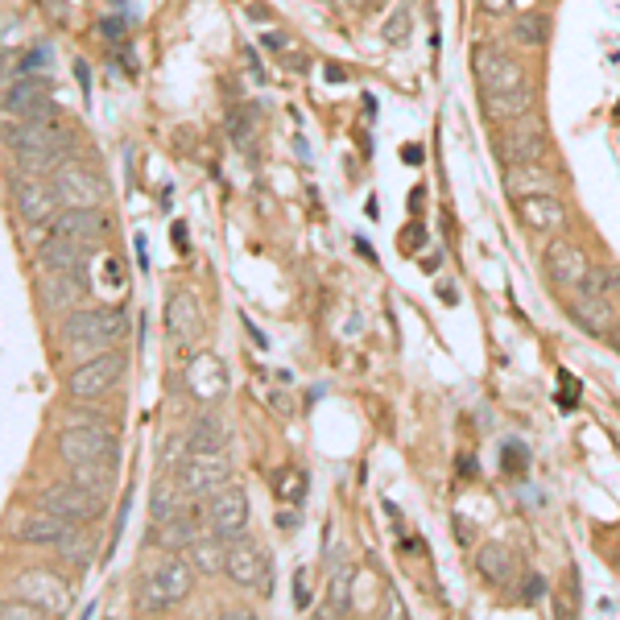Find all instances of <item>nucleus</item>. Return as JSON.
I'll return each mask as SVG.
<instances>
[{"label": "nucleus", "mask_w": 620, "mask_h": 620, "mask_svg": "<svg viewBox=\"0 0 620 620\" xmlns=\"http://www.w3.org/2000/svg\"><path fill=\"white\" fill-rule=\"evenodd\" d=\"M63 344L75 361H91L108 347H117L129 335V310L124 307H79L63 319Z\"/></svg>", "instance_id": "obj_1"}, {"label": "nucleus", "mask_w": 620, "mask_h": 620, "mask_svg": "<svg viewBox=\"0 0 620 620\" xmlns=\"http://www.w3.org/2000/svg\"><path fill=\"white\" fill-rule=\"evenodd\" d=\"M587 290L604 294V298H612V302H620V269L617 265H591L584 277Z\"/></svg>", "instance_id": "obj_31"}, {"label": "nucleus", "mask_w": 620, "mask_h": 620, "mask_svg": "<svg viewBox=\"0 0 620 620\" xmlns=\"http://www.w3.org/2000/svg\"><path fill=\"white\" fill-rule=\"evenodd\" d=\"M525 464H530V455H525V447H517V443H509V447H505V472H509V476H517V472H525Z\"/></svg>", "instance_id": "obj_37"}, {"label": "nucleus", "mask_w": 620, "mask_h": 620, "mask_svg": "<svg viewBox=\"0 0 620 620\" xmlns=\"http://www.w3.org/2000/svg\"><path fill=\"white\" fill-rule=\"evenodd\" d=\"M347 591H352V571L340 567L335 575H331V604H328L335 617H344L347 612Z\"/></svg>", "instance_id": "obj_32"}, {"label": "nucleus", "mask_w": 620, "mask_h": 620, "mask_svg": "<svg viewBox=\"0 0 620 620\" xmlns=\"http://www.w3.org/2000/svg\"><path fill=\"white\" fill-rule=\"evenodd\" d=\"M207 509V530L220 538H241L244 525H248V497H244L241 484L228 480L224 488H215L211 497L203 500Z\"/></svg>", "instance_id": "obj_10"}, {"label": "nucleus", "mask_w": 620, "mask_h": 620, "mask_svg": "<svg viewBox=\"0 0 620 620\" xmlns=\"http://www.w3.org/2000/svg\"><path fill=\"white\" fill-rule=\"evenodd\" d=\"M207 517L195 513V500H187L178 513L170 517V521H162V525H154V538L162 551H187L190 542L199 538V530H203Z\"/></svg>", "instance_id": "obj_23"}, {"label": "nucleus", "mask_w": 620, "mask_h": 620, "mask_svg": "<svg viewBox=\"0 0 620 620\" xmlns=\"http://www.w3.org/2000/svg\"><path fill=\"white\" fill-rule=\"evenodd\" d=\"M389 612H394V617H406V608H401V600H397V596H389Z\"/></svg>", "instance_id": "obj_43"}, {"label": "nucleus", "mask_w": 620, "mask_h": 620, "mask_svg": "<svg viewBox=\"0 0 620 620\" xmlns=\"http://www.w3.org/2000/svg\"><path fill=\"white\" fill-rule=\"evenodd\" d=\"M413 30V9H397L394 18H389V25H385V37L389 42H406Z\"/></svg>", "instance_id": "obj_34"}, {"label": "nucleus", "mask_w": 620, "mask_h": 620, "mask_svg": "<svg viewBox=\"0 0 620 620\" xmlns=\"http://www.w3.org/2000/svg\"><path fill=\"white\" fill-rule=\"evenodd\" d=\"M37 509H51V513L67 517L75 525H96L103 521L108 513V497H96V492H87L79 484H46L42 492H37Z\"/></svg>", "instance_id": "obj_6"}, {"label": "nucleus", "mask_w": 620, "mask_h": 620, "mask_svg": "<svg viewBox=\"0 0 620 620\" xmlns=\"http://www.w3.org/2000/svg\"><path fill=\"white\" fill-rule=\"evenodd\" d=\"M517 215L530 232H558L567 224V207L563 199H554V190L546 195H517Z\"/></svg>", "instance_id": "obj_22"}, {"label": "nucleus", "mask_w": 620, "mask_h": 620, "mask_svg": "<svg viewBox=\"0 0 620 620\" xmlns=\"http://www.w3.org/2000/svg\"><path fill=\"white\" fill-rule=\"evenodd\" d=\"M190 591H195V563L182 558V554H170V558H162L150 575H145V584L137 591V612L141 617H150V612H170L178 604L187 600Z\"/></svg>", "instance_id": "obj_2"}, {"label": "nucleus", "mask_w": 620, "mask_h": 620, "mask_svg": "<svg viewBox=\"0 0 620 620\" xmlns=\"http://www.w3.org/2000/svg\"><path fill=\"white\" fill-rule=\"evenodd\" d=\"M298 604H302V608L310 604V571L307 567L298 571Z\"/></svg>", "instance_id": "obj_40"}, {"label": "nucleus", "mask_w": 620, "mask_h": 620, "mask_svg": "<svg viewBox=\"0 0 620 620\" xmlns=\"http://www.w3.org/2000/svg\"><path fill=\"white\" fill-rule=\"evenodd\" d=\"M58 455L63 464H117L121 460V439L103 422H67L58 431Z\"/></svg>", "instance_id": "obj_3"}, {"label": "nucleus", "mask_w": 620, "mask_h": 620, "mask_svg": "<svg viewBox=\"0 0 620 620\" xmlns=\"http://www.w3.org/2000/svg\"><path fill=\"white\" fill-rule=\"evenodd\" d=\"M178 484L187 500L203 505L215 488L228 484V451L224 447H187L182 464H178Z\"/></svg>", "instance_id": "obj_4"}, {"label": "nucleus", "mask_w": 620, "mask_h": 620, "mask_svg": "<svg viewBox=\"0 0 620 620\" xmlns=\"http://www.w3.org/2000/svg\"><path fill=\"white\" fill-rule=\"evenodd\" d=\"M0 620H46V612H42L34 600L18 596V600L0 604Z\"/></svg>", "instance_id": "obj_33"}, {"label": "nucleus", "mask_w": 620, "mask_h": 620, "mask_svg": "<svg viewBox=\"0 0 620 620\" xmlns=\"http://www.w3.org/2000/svg\"><path fill=\"white\" fill-rule=\"evenodd\" d=\"M18 596L25 600H34L46 617H63L70 612V600H75V587L67 584V575H58V571H46V567H30L18 575Z\"/></svg>", "instance_id": "obj_8"}, {"label": "nucleus", "mask_w": 620, "mask_h": 620, "mask_svg": "<svg viewBox=\"0 0 620 620\" xmlns=\"http://www.w3.org/2000/svg\"><path fill=\"white\" fill-rule=\"evenodd\" d=\"M70 484H79L96 497H112L117 484V464H70Z\"/></svg>", "instance_id": "obj_28"}, {"label": "nucleus", "mask_w": 620, "mask_h": 620, "mask_svg": "<svg viewBox=\"0 0 620 620\" xmlns=\"http://www.w3.org/2000/svg\"><path fill=\"white\" fill-rule=\"evenodd\" d=\"M0 108H4L9 117H58L46 75H25V79H18L13 87H4Z\"/></svg>", "instance_id": "obj_13"}, {"label": "nucleus", "mask_w": 620, "mask_h": 620, "mask_svg": "<svg viewBox=\"0 0 620 620\" xmlns=\"http://www.w3.org/2000/svg\"><path fill=\"white\" fill-rule=\"evenodd\" d=\"M42 298L51 310H70L87 307L91 298V274H42Z\"/></svg>", "instance_id": "obj_21"}, {"label": "nucleus", "mask_w": 620, "mask_h": 620, "mask_svg": "<svg viewBox=\"0 0 620 620\" xmlns=\"http://www.w3.org/2000/svg\"><path fill=\"white\" fill-rule=\"evenodd\" d=\"M51 182L63 207H100L103 199H108V182H103L91 166L75 162V157H67V162L51 174Z\"/></svg>", "instance_id": "obj_7"}, {"label": "nucleus", "mask_w": 620, "mask_h": 620, "mask_svg": "<svg viewBox=\"0 0 620 620\" xmlns=\"http://www.w3.org/2000/svg\"><path fill=\"white\" fill-rule=\"evenodd\" d=\"M277 525H281V530H294V525H298V509H281V513H277Z\"/></svg>", "instance_id": "obj_42"}, {"label": "nucleus", "mask_w": 620, "mask_h": 620, "mask_svg": "<svg viewBox=\"0 0 620 620\" xmlns=\"http://www.w3.org/2000/svg\"><path fill=\"white\" fill-rule=\"evenodd\" d=\"M476 79H480L484 91H517V87H530L521 63L505 51H480L476 54Z\"/></svg>", "instance_id": "obj_19"}, {"label": "nucleus", "mask_w": 620, "mask_h": 620, "mask_svg": "<svg viewBox=\"0 0 620 620\" xmlns=\"http://www.w3.org/2000/svg\"><path fill=\"white\" fill-rule=\"evenodd\" d=\"M124 368H129L124 352H112V347L100 352V356H91V361H79V368L67 380L70 401H100V397H108L121 385Z\"/></svg>", "instance_id": "obj_5"}, {"label": "nucleus", "mask_w": 620, "mask_h": 620, "mask_svg": "<svg viewBox=\"0 0 620 620\" xmlns=\"http://www.w3.org/2000/svg\"><path fill=\"white\" fill-rule=\"evenodd\" d=\"M476 571H480V579H488V584H505L509 571H513V554L505 551L500 542H488V546L476 551Z\"/></svg>", "instance_id": "obj_29"}, {"label": "nucleus", "mask_w": 620, "mask_h": 620, "mask_svg": "<svg viewBox=\"0 0 620 620\" xmlns=\"http://www.w3.org/2000/svg\"><path fill=\"white\" fill-rule=\"evenodd\" d=\"M517 37H521V42H530V46H538V42L546 37V18H525V21H517Z\"/></svg>", "instance_id": "obj_35"}, {"label": "nucleus", "mask_w": 620, "mask_h": 620, "mask_svg": "<svg viewBox=\"0 0 620 620\" xmlns=\"http://www.w3.org/2000/svg\"><path fill=\"white\" fill-rule=\"evenodd\" d=\"M253 124L257 121H248V112H232V124H228V129H232V141H236L241 150H253V141H248V129H253Z\"/></svg>", "instance_id": "obj_36"}, {"label": "nucleus", "mask_w": 620, "mask_h": 620, "mask_svg": "<svg viewBox=\"0 0 620 620\" xmlns=\"http://www.w3.org/2000/svg\"><path fill=\"white\" fill-rule=\"evenodd\" d=\"M187 558L195 563V571H203V575H220L224 571V558H228V538L211 534V538H195L187 546Z\"/></svg>", "instance_id": "obj_26"}, {"label": "nucleus", "mask_w": 620, "mask_h": 620, "mask_svg": "<svg viewBox=\"0 0 620 620\" xmlns=\"http://www.w3.org/2000/svg\"><path fill=\"white\" fill-rule=\"evenodd\" d=\"M344 4H352V9H364V4H368V0H344Z\"/></svg>", "instance_id": "obj_44"}, {"label": "nucleus", "mask_w": 620, "mask_h": 620, "mask_svg": "<svg viewBox=\"0 0 620 620\" xmlns=\"http://www.w3.org/2000/svg\"><path fill=\"white\" fill-rule=\"evenodd\" d=\"M476 4H480L488 18H505V13L513 9V0H476Z\"/></svg>", "instance_id": "obj_39"}, {"label": "nucleus", "mask_w": 620, "mask_h": 620, "mask_svg": "<svg viewBox=\"0 0 620 620\" xmlns=\"http://www.w3.org/2000/svg\"><path fill=\"white\" fill-rule=\"evenodd\" d=\"M100 248L84 241H70V236H58L51 232L46 241L37 244V269L42 274H91V257Z\"/></svg>", "instance_id": "obj_11"}, {"label": "nucleus", "mask_w": 620, "mask_h": 620, "mask_svg": "<svg viewBox=\"0 0 620 620\" xmlns=\"http://www.w3.org/2000/svg\"><path fill=\"white\" fill-rule=\"evenodd\" d=\"M505 187L509 195H546L554 187V174L546 166H538V162H513L509 174H505Z\"/></svg>", "instance_id": "obj_25"}, {"label": "nucleus", "mask_w": 620, "mask_h": 620, "mask_svg": "<svg viewBox=\"0 0 620 620\" xmlns=\"http://www.w3.org/2000/svg\"><path fill=\"white\" fill-rule=\"evenodd\" d=\"M534 108V91L530 87H517V91H484V112L492 117V121H517V117H525Z\"/></svg>", "instance_id": "obj_24"}, {"label": "nucleus", "mask_w": 620, "mask_h": 620, "mask_svg": "<svg viewBox=\"0 0 620 620\" xmlns=\"http://www.w3.org/2000/svg\"><path fill=\"white\" fill-rule=\"evenodd\" d=\"M13 70H18V51H0V87H9Z\"/></svg>", "instance_id": "obj_38"}, {"label": "nucleus", "mask_w": 620, "mask_h": 620, "mask_svg": "<svg viewBox=\"0 0 620 620\" xmlns=\"http://www.w3.org/2000/svg\"><path fill=\"white\" fill-rule=\"evenodd\" d=\"M51 232H58V236H70V241L96 244V248H100L103 236H108V220H103L100 207H63V211L54 215Z\"/></svg>", "instance_id": "obj_20"}, {"label": "nucleus", "mask_w": 620, "mask_h": 620, "mask_svg": "<svg viewBox=\"0 0 620 620\" xmlns=\"http://www.w3.org/2000/svg\"><path fill=\"white\" fill-rule=\"evenodd\" d=\"M542 269H546V277H551L554 290H579L584 286L587 269H591V261H587V253L579 248V244L571 241H551L546 244V257H542Z\"/></svg>", "instance_id": "obj_12"}, {"label": "nucleus", "mask_w": 620, "mask_h": 620, "mask_svg": "<svg viewBox=\"0 0 620 620\" xmlns=\"http://www.w3.org/2000/svg\"><path fill=\"white\" fill-rule=\"evenodd\" d=\"M13 207H18V220L30 228V232L51 228L54 215L63 211L58 195H54V182H42L37 174H25V178L13 182Z\"/></svg>", "instance_id": "obj_9"}, {"label": "nucleus", "mask_w": 620, "mask_h": 620, "mask_svg": "<svg viewBox=\"0 0 620 620\" xmlns=\"http://www.w3.org/2000/svg\"><path fill=\"white\" fill-rule=\"evenodd\" d=\"M190 385H195V397H203V401L220 397L224 394V385H228L224 364L215 361V356H199V361L190 364Z\"/></svg>", "instance_id": "obj_27"}, {"label": "nucleus", "mask_w": 620, "mask_h": 620, "mask_svg": "<svg viewBox=\"0 0 620 620\" xmlns=\"http://www.w3.org/2000/svg\"><path fill=\"white\" fill-rule=\"evenodd\" d=\"M75 521H67V517L51 513V509H37V513H30L25 521H18L13 525V538H21V542H30V546H51V551H63L67 542H75Z\"/></svg>", "instance_id": "obj_18"}, {"label": "nucleus", "mask_w": 620, "mask_h": 620, "mask_svg": "<svg viewBox=\"0 0 620 620\" xmlns=\"http://www.w3.org/2000/svg\"><path fill=\"white\" fill-rule=\"evenodd\" d=\"M224 571L228 579L236 587H265L269 584V558L261 551L257 542H248V538H228V558H224Z\"/></svg>", "instance_id": "obj_16"}, {"label": "nucleus", "mask_w": 620, "mask_h": 620, "mask_svg": "<svg viewBox=\"0 0 620 620\" xmlns=\"http://www.w3.org/2000/svg\"><path fill=\"white\" fill-rule=\"evenodd\" d=\"M166 335L174 347H195L203 335V307L190 290H174L166 298Z\"/></svg>", "instance_id": "obj_15"}, {"label": "nucleus", "mask_w": 620, "mask_h": 620, "mask_svg": "<svg viewBox=\"0 0 620 620\" xmlns=\"http://www.w3.org/2000/svg\"><path fill=\"white\" fill-rule=\"evenodd\" d=\"M500 154H505L509 166L513 162H542V154H546V129H542V121H538L534 112L509 121L505 137H500Z\"/></svg>", "instance_id": "obj_17"}, {"label": "nucleus", "mask_w": 620, "mask_h": 620, "mask_svg": "<svg viewBox=\"0 0 620 620\" xmlns=\"http://www.w3.org/2000/svg\"><path fill=\"white\" fill-rule=\"evenodd\" d=\"M542 591H546V587H542V579H538V575H530V587H525V596H521V600L534 604L538 596H542Z\"/></svg>", "instance_id": "obj_41"}, {"label": "nucleus", "mask_w": 620, "mask_h": 620, "mask_svg": "<svg viewBox=\"0 0 620 620\" xmlns=\"http://www.w3.org/2000/svg\"><path fill=\"white\" fill-rule=\"evenodd\" d=\"M567 310L579 331H587V335H608V331L617 328L620 302H612V298H604V294L579 286V290H571Z\"/></svg>", "instance_id": "obj_14"}, {"label": "nucleus", "mask_w": 620, "mask_h": 620, "mask_svg": "<svg viewBox=\"0 0 620 620\" xmlns=\"http://www.w3.org/2000/svg\"><path fill=\"white\" fill-rule=\"evenodd\" d=\"M187 505V492H182V484H178V476L174 480H157L154 488V500H150V517H154V525H162V521H170L178 509Z\"/></svg>", "instance_id": "obj_30"}]
</instances>
